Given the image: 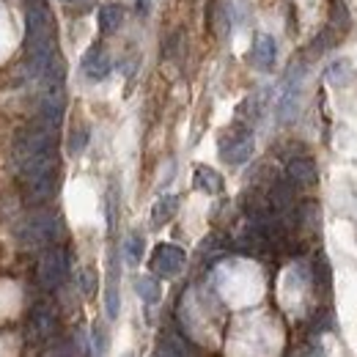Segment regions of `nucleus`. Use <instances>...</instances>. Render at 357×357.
Segmentation results:
<instances>
[{"label":"nucleus","mask_w":357,"mask_h":357,"mask_svg":"<svg viewBox=\"0 0 357 357\" xmlns=\"http://www.w3.org/2000/svg\"><path fill=\"white\" fill-rule=\"evenodd\" d=\"M55 58L58 50L52 42V17L45 0H36V6L28 8V72L33 80L45 77Z\"/></svg>","instance_id":"1"},{"label":"nucleus","mask_w":357,"mask_h":357,"mask_svg":"<svg viewBox=\"0 0 357 357\" xmlns=\"http://www.w3.org/2000/svg\"><path fill=\"white\" fill-rule=\"evenodd\" d=\"M303 69H291L289 77L283 80V91L278 99V119L280 121H294V116L300 113V99H303Z\"/></svg>","instance_id":"2"},{"label":"nucleus","mask_w":357,"mask_h":357,"mask_svg":"<svg viewBox=\"0 0 357 357\" xmlns=\"http://www.w3.org/2000/svg\"><path fill=\"white\" fill-rule=\"evenodd\" d=\"M253 154V132L248 130H234L220 137V160L228 165H242Z\"/></svg>","instance_id":"3"},{"label":"nucleus","mask_w":357,"mask_h":357,"mask_svg":"<svg viewBox=\"0 0 357 357\" xmlns=\"http://www.w3.org/2000/svg\"><path fill=\"white\" fill-rule=\"evenodd\" d=\"M69 275V261L63 250H47L39 259V283L45 289H58Z\"/></svg>","instance_id":"4"},{"label":"nucleus","mask_w":357,"mask_h":357,"mask_svg":"<svg viewBox=\"0 0 357 357\" xmlns=\"http://www.w3.org/2000/svg\"><path fill=\"white\" fill-rule=\"evenodd\" d=\"M184 261H187V253L178 245H157L151 256V269L160 278H174L184 269Z\"/></svg>","instance_id":"5"},{"label":"nucleus","mask_w":357,"mask_h":357,"mask_svg":"<svg viewBox=\"0 0 357 357\" xmlns=\"http://www.w3.org/2000/svg\"><path fill=\"white\" fill-rule=\"evenodd\" d=\"M25 234L33 245H47L58 236V220L52 215H45V212H36L28 218V225H25Z\"/></svg>","instance_id":"6"},{"label":"nucleus","mask_w":357,"mask_h":357,"mask_svg":"<svg viewBox=\"0 0 357 357\" xmlns=\"http://www.w3.org/2000/svg\"><path fill=\"white\" fill-rule=\"evenodd\" d=\"M83 75L89 80H105L110 75V55L102 47H91L83 58Z\"/></svg>","instance_id":"7"},{"label":"nucleus","mask_w":357,"mask_h":357,"mask_svg":"<svg viewBox=\"0 0 357 357\" xmlns=\"http://www.w3.org/2000/svg\"><path fill=\"white\" fill-rule=\"evenodd\" d=\"M275 58H278V45L269 33H261L253 45V66L261 72H272L275 69Z\"/></svg>","instance_id":"8"},{"label":"nucleus","mask_w":357,"mask_h":357,"mask_svg":"<svg viewBox=\"0 0 357 357\" xmlns=\"http://www.w3.org/2000/svg\"><path fill=\"white\" fill-rule=\"evenodd\" d=\"M355 69H352V63L349 61H333L330 66H327V72H324V80L333 86V89H347L349 83H355Z\"/></svg>","instance_id":"9"},{"label":"nucleus","mask_w":357,"mask_h":357,"mask_svg":"<svg viewBox=\"0 0 357 357\" xmlns=\"http://www.w3.org/2000/svg\"><path fill=\"white\" fill-rule=\"evenodd\" d=\"M55 195V171L28 181V204H45Z\"/></svg>","instance_id":"10"},{"label":"nucleus","mask_w":357,"mask_h":357,"mask_svg":"<svg viewBox=\"0 0 357 357\" xmlns=\"http://www.w3.org/2000/svg\"><path fill=\"white\" fill-rule=\"evenodd\" d=\"M195 190H201V192H206V195H218L220 190H223V176L215 171V168H206V165H198L195 168Z\"/></svg>","instance_id":"11"},{"label":"nucleus","mask_w":357,"mask_h":357,"mask_svg":"<svg viewBox=\"0 0 357 357\" xmlns=\"http://www.w3.org/2000/svg\"><path fill=\"white\" fill-rule=\"evenodd\" d=\"M121 22H124V8H121L119 3H107V6H102L99 14H96V25H99L102 33H113V31H119Z\"/></svg>","instance_id":"12"},{"label":"nucleus","mask_w":357,"mask_h":357,"mask_svg":"<svg viewBox=\"0 0 357 357\" xmlns=\"http://www.w3.org/2000/svg\"><path fill=\"white\" fill-rule=\"evenodd\" d=\"M176 209H178L176 195H160V198H157V204L151 206V225H154V228H160V225H165L168 220H174Z\"/></svg>","instance_id":"13"},{"label":"nucleus","mask_w":357,"mask_h":357,"mask_svg":"<svg viewBox=\"0 0 357 357\" xmlns=\"http://www.w3.org/2000/svg\"><path fill=\"white\" fill-rule=\"evenodd\" d=\"M289 176H291V181H297L303 187L316 184V165H313V160H305V157L291 160L289 162Z\"/></svg>","instance_id":"14"},{"label":"nucleus","mask_w":357,"mask_h":357,"mask_svg":"<svg viewBox=\"0 0 357 357\" xmlns=\"http://www.w3.org/2000/svg\"><path fill=\"white\" fill-rule=\"evenodd\" d=\"M135 291H137V297H140L143 303H149V305L160 303V294H162L157 278H151V275H140V278H135Z\"/></svg>","instance_id":"15"},{"label":"nucleus","mask_w":357,"mask_h":357,"mask_svg":"<svg viewBox=\"0 0 357 357\" xmlns=\"http://www.w3.org/2000/svg\"><path fill=\"white\" fill-rule=\"evenodd\" d=\"M143 250H146L143 236L132 231V234L124 239V259H127V264H130V267H137V264L143 261Z\"/></svg>","instance_id":"16"},{"label":"nucleus","mask_w":357,"mask_h":357,"mask_svg":"<svg viewBox=\"0 0 357 357\" xmlns=\"http://www.w3.org/2000/svg\"><path fill=\"white\" fill-rule=\"evenodd\" d=\"M31 324H33V335L36 338H47L52 330H55V321H52V313L47 308H36L31 316Z\"/></svg>","instance_id":"17"},{"label":"nucleus","mask_w":357,"mask_h":357,"mask_svg":"<svg viewBox=\"0 0 357 357\" xmlns=\"http://www.w3.org/2000/svg\"><path fill=\"white\" fill-rule=\"evenodd\" d=\"M86 143H89V130L75 132L72 137H69V154H80V151L86 149Z\"/></svg>","instance_id":"18"},{"label":"nucleus","mask_w":357,"mask_h":357,"mask_svg":"<svg viewBox=\"0 0 357 357\" xmlns=\"http://www.w3.org/2000/svg\"><path fill=\"white\" fill-rule=\"evenodd\" d=\"M80 286H83V291L86 294H93V289H96V278H93V272L86 269L83 275H80Z\"/></svg>","instance_id":"19"},{"label":"nucleus","mask_w":357,"mask_h":357,"mask_svg":"<svg viewBox=\"0 0 357 357\" xmlns=\"http://www.w3.org/2000/svg\"><path fill=\"white\" fill-rule=\"evenodd\" d=\"M63 3H69V6H80V8H83V6H89L91 0H63Z\"/></svg>","instance_id":"20"}]
</instances>
